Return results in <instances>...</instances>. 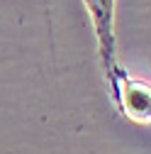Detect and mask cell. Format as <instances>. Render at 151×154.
<instances>
[{
    "label": "cell",
    "instance_id": "cell-1",
    "mask_svg": "<svg viewBox=\"0 0 151 154\" xmlns=\"http://www.w3.org/2000/svg\"><path fill=\"white\" fill-rule=\"evenodd\" d=\"M83 5L90 15L93 29L98 39V59L105 73L107 88L112 91L117 79L124 73V69L117 61V37H115V0H83Z\"/></svg>",
    "mask_w": 151,
    "mask_h": 154
},
{
    "label": "cell",
    "instance_id": "cell-2",
    "mask_svg": "<svg viewBox=\"0 0 151 154\" xmlns=\"http://www.w3.org/2000/svg\"><path fill=\"white\" fill-rule=\"evenodd\" d=\"M110 95L124 118L134 120L139 125L151 122V86L146 81H137L124 71L117 79L115 88L110 91Z\"/></svg>",
    "mask_w": 151,
    "mask_h": 154
}]
</instances>
